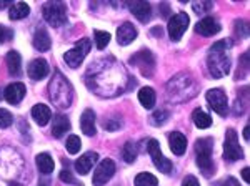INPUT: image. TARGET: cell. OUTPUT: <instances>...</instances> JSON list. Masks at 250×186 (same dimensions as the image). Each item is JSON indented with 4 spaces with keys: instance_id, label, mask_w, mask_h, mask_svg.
I'll return each instance as SVG.
<instances>
[{
    "instance_id": "obj_44",
    "label": "cell",
    "mask_w": 250,
    "mask_h": 186,
    "mask_svg": "<svg viewBox=\"0 0 250 186\" xmlns=\"http://www.w3.org/2000/svg\"><path fill=\"white\" fill-rule=\"evenodd\" d=\"M154 35H160V37H162V28H154Z\"/></svg>"
},
{
    "instance_id": "obj_7",
    "label": "cell",
    "mask_w": 250,
    "mask_h": 186,
    "mask_svg": "<svg viewBox=\"0 0 250 186\" xmlns=\"http://www.w3.org/2000/svg\"><path fill=\"white\" fill-rule=\"evenodd\" d=\"M188 23H190V19H188V15L185 14V12L175 14L168 20V27H167L168 37H170L173 42H179V40L182 38V35L185 34V30H187Z\"/></svg>"
},
{
    "instance_id": "obj_12",
    "label": "cell",
    "mask_w": 250,
    "mask_h": 186,
    "mask_svg": "<svg viewBox=\"0 0 250 186\" xmlns=\"http://www.w3.org/2000/svg\"><path fill=\"white\" fill-rule=\"evenodd\" d=\"M25 92H27L25 85L20 83V82H15V83H10L9 87L5 88L3 96H5V100L10 105H19L23 100V96H25Z\"/></svg>"
},
{
    "instance_id": "obj_13",
    "label": "cell",
    "mask_w": 250,
    "mask_h": 186,
    "mask_svg": "<svg viewBox=\"0 0 250 186\" xmlns=\"http://www.w3.org/2000/svg\"><path fill=\"white\" fill-rule=\"evenodd\" d=\"M195 32L200 35H204V37H212V35H215L220 32V23L213 17H205L195 25Z\"/></svg>"
},
{
    "instance_id": "obj_24",
    "label": "cell",
    "mask_w": 250,
    "mask_h": 186,
    "mask_svg": "<svg viewBox=\"0 0 250 186\" xmlns=\"http://www.w3.org/2000/svg\"><path fill=\"white\" fill-rule=\"evenodd\" d=\"M139 102L142 103V107H145L147 110L155 107V92L150 87H144L139 92Z\"/></svg>"
},
{
    "instance_id": "obj_23",
    "label": "cell",
    "mask_w": 250,
    "mask_h": 186,
    "mask_svg": "<svg viewBox=\"0 0 250 186\" xmlns=\"http://www.w3.org/2000/svg\"><path fill=\"white\" fill-rule=\"evenodd\" d=\"M50 45H52V40H50V37H48L47 30L39 28L34 35V47L37 48L39 52H47L48 48H50Z\"/></svg>"
},
{
    "instance_id": "obj_39",
    "label": "cell",
    "mask_w": 250,
    "mask_h": 186,
    "mask_svg": "<svg viewBox=\"0 0 250 186\" xmlns=\"http://www.w3.org/2000/svg\"><path fill=\"white\" fill-rule=\"evenodd\" d=\"M60 180H62L63 183H70V185H74V183H75L74 176H72V173L68 171V169H63V171L60 173Z\"/></svg>"
},
{
    "instance_id": "obj_40",
    "label": "cell",
    "mask_w": 250,
    "mask_h": 186,
    "mask_svg": "<svg viewBox=\"0 0 250 186\" xmlns=\"http://www.w3.org/2000/svg\"><path fill=\"white\" fill-rule=\"evenodd\" d=\"M122 127V121L120 120H117L115 123H112V120H107V121H104V128H105V130H117V128H120Z\"/></svg>"
},
{
    "instance_id": "obj_25",
    "label": "cell",
    "mask_w": 250,
    "mask_h": 186,
    "mask_svg": "<svg viewBox=\"0 0 250 186\" xmlns=\"http://www.w3.org/2000/svg\"><path fill=\"white\" fill-rule=\"evenodd\" d=\"M37 168L43 175H50V173L54 171L55 163L48 153H40V155H37Z\"/></svg>"
},
{
    "instance_id": "obj_3",
    "label": "cell",
    "mask_w": 250,
    "mask_h": 186,
    "mask_svg": "<svg viewBox=\"0 0 250 186\" xmlns=\"http://www.w3.org/2000/svg\"><path fill=\"white\" fill-rule=\"evenodd\" d=\"M72 93L74 92H72L70 83L57 72L54 78H52L50 85H48L50 102L54 105H57L59 108H68V105L72 103Z\"/></svg>"
},
{
    "instance_id": "obj_11",
    "label": "cell",
    "mask_w": 250,
    "mask_h": 186,
    "mask_svg": "<svg viewBox=\"0 0 250 186\" xmlns=\"http://www.w3.org/2000/svg\"><path fill=\"white\" fill-rule=\"evenodd\" d=\"M114 173H115V163H114V161L108 160V158L102 160L99 167H97V169L94 171V180H92V183H94V186H104L107 181L112 180Z\"/></svg>"
},
{
    "instance_id": "obj_43",
    "label": "cell",
    "mask_w": 250,
    "mask_h": 186,
    "mask_svg": "<svg viewBox=\"0 0 250 186\" xmlns=\"http://www.w3.org/2000/svg\"><path fill=\"white\" fill-rule=\"evenodd\" d=\"M249 173H250V169H249V168H244V169H242V178H244V180L247 181V183H249V181H250V176H249Z\"/></svg>"
},
{
    "instance_id": "obj_4",
    "label": "cell",
    "mask_w": 250,
    "mask_h": 186,
    "mask_svg": "<svg viewBox=\"0 0 250 186\" xmlns=\"http://www.w3.org/2000/svg\"><path fill=\"white\" fill-rule=\"evenodd\" d=\"M43 19L50 23L52 27H62L67 23V7L62 2H47L42 7Z\"/></svg>"
},
{
    "instance_id": "obj_18",
    "label": "cell",
    "mask_w": 250,
    "mask_h": 186,
    "mask_svg": "<svg viewBox=\"0 0 250 186\" xmlns=\"http://www.w3.org/2000/svg\"><path fill=\"white\" fill-rule=\"evenodd\" d=\"M168 145H170V149L173 151V155H184L185 149H187V138L184 136V133L180 131H173L168 136Z\"/></svg>"
},
{
    "instance_id": "obj_19",
    "label": "cell",
    "mask_w": 250,
    "mask_h": 186,
    "mask_svg": "<svg viewBox=\"0 0 250 186\" xmlns=\"http://www.w3.org/2000/svg\"><path fill=\"white\" fill-rule=\"evenodd\" d=\"M80 128H82V131L85 133L87 136H94L95 135V113L94 110H85L82 113V116H80Z\"/></svg>"
},
{
    "instance_id": "obj_41",
    "label": "cell",
    "mask_w": 250,
    "mask_h": 186,
    "mask_svg": "<svg viewBox=\"0 0 250 186\" xmlns=\"http://www.w3.org/2000/svg\"><path fill=\"white\" fill-rule=\"evenodd\" d=\"M182 186H199V181H197V178H195V176L188 175V176H185V178H184Z\"/></svg>"
},
{
    "instance_id": "obj_37",
    "label": "cell",
    "mask_w": 250,
    "mask_h": 186,
    "mask_svg": "<svg viewBox=\"0 0 250 186\" xmlns=\"http://www.w3.org/2000/svg\"><path fill=\"white\" fill-rule=\"evenodd\" d=\"M235 34L237 37L244 38L245 35H247V23L244 22V20H237L235 22Z\"/></svg>"
},
{
    "instance_id": "obj_35",
    "label": "cell",
    "mask_w": 250,
    "mask_h": 186,
    "mask_svg": "<svg viewBox=\"0 0 250 186\" xmlns=\"http://www.w3.org/2000/svg\"><path fill=\"white\" fill-rule=\"evenodd\" d=\"M14 123V116L5 108H0V128H9Z\"/></svg>"
},
{
    "instance_id": "obj_27",
    "label": "cell",
    "mask_w": 250,
    "mask_h": 186,
    "mask_svg": "<svg viewBox=\"0 0 250 186\" xmlns=\"http://www.w3.org/2000/svg\"><path fill=\"white\" fill-rule=\"evenodd\" d=\"M29 14H30V7L23 2H19V3H14V5H12V9L9 12V17L12 20H20V19H25Z\"/></svg>"
},
{
    "instance_id": "obj_15",
    "label": "cell",
    "mask_w": 250,
    "mask_h": 186,
    "mask_svg": "<svg viewBox=\"0 0 250 186\" xmlns=\"http://www.w3.org/2000/svg\"><path fill=\"white\" fill-rule=\"evenodd\" d=\"M97 160H99V155H97L95 151L83 153V155L75 161V169H77V173H80V175H87V173H90V169L95 165Z\"/></svg>"
},
{
    "instance_id": "obj_6",
    "label": "cell",
    "mask_w": 250,
    "mask_h": 186,
    "mask_svg": "<svg viewBox=\"0 0 250 186\" xmlns=\"http://www.w3.org/2000/svg\"><path fill=\"white\" fill-rule=\"evenodd\" d=\"M224 158L227 161H239L244 158V151H242L239 145V136H237L235 130H232V128H229L227 135H225Z\"/></svg>"
},
{
    "instance_id": "obj_30",
    "label": "cell",
    "mask_w": 250,
    "mask_h": 186,
    "mask_svg": "<svg viewBox=\"0 0 250 186\" xmlns=\"http://www.w3.org/2000/svg\"><path fill=\"white\" fill-rule=\"evenodd\" d=\"M135 186H159V181L150 173H140L135 176Z\"/></svg>"
},
{
    "instance_id": "obj_1",
    "label": "cell",
    "mask_w": 250,
    "mask_h": 186,
    "mask_svg": "<svg viewBox=\"0 0 250 186\" xmlns=\"http://www.w3.org/2000/svg\"><path fill=\"white\" fill-rule=\"evenodd\" d=\"M232 48L230 40H220V42L213 43L210 48V55H208L207 65L208 72L215 78H222L230 72V56H229V50Z\"/></svg>"
},
{
    "instance_id": "obj_21",
    "label": "cell",
    "mask_w": 250,
    "mask_h": 186,
    "mask_svg": "<svg viewBox=\"0 0 250 186\" xmlns=\"http://www.w3.org/2000/svg\"><path fill=\"white\" fill-rule=\"evenodd\" d=\"M68 130H70V121H68L67 116L55 115L54 125H52V135H54L55 138H62Z\"/></svg>"
},
{
    "instance_id": "obj_26",
    "label": "cell",
    "mask_w": 250,
    "mask_h": 186,
    "mask_svg": "<svg viewBox=\"0 0 250 186\" xmlns=\"http://www.w3.org/2000/svg\"><path fill=\"white\" fill-rule=\"evenodd\" d=\"M192 120H193V123H195V127L200 128V130H205V128H208L212 125L210 115H207V113L204 110H200V108L192 113Z\"/></svg>"
},
{
    "instance_id": "obj_22",
    "label": "cell",
    "mask_w": 250,
    "mask_h": 186,
    "mask_svg": "<svg viewBox=\"0 0 250 186\" xmlns=\"http://www.w3.org/2000/svg\"><path fill=\"white\" fill-rule=\"evenodd\" d=\"M7 68H9V74L14 75V76H19L22 74V58H20L19 52L15 50H10L7 54Z\"/></svg>"
},
{
    "instance_id": "obj_32",
    "label": "cell",
    "mask_w": 250,
    "mask_h": 186,
    "mask_svg": "<svg viewBox=\"0 0 250 186\" xmlns=\"http://www.w3.org/2000/svg\"><path fill=\"white\" fill-rule=\"evenodd\" d=\"M65 148H67V151L70 153V155H77V153L80 151V148H82V141H80L79 136L70 135V136L67 138Z\"/></svg>"
},
{
    "instance_id": "obj_17",
    "label": "cell",
    "mask_w": 250,
    "mask_h": 186,
    "mask_svg": "<svg viewBox=\"0 0 250 186\" xmlns=\"http://www.w3.org/2000/svg\"><path fill=\"white\" fill-rule=\"evenodd\" d=\"M48 75V63L43 58H35L29 65V76L32 80H42Z\"/></svg>"
},
{
    "instance_id": "obj_20",
    "label": "cell",
    "mask_w": 250,
    "mask_h": 186,
    "mask_svg": "<svg viewBox=\"0 0 250 186\" xmlns=\"http://www.w3.org/2000/svg\"><path fill=\"white\" fill-rule=\"evenodd\" d=\"M32 116H34V120L37 121L40 127H45V125L52 118V112H50V108H48L47 105L39 103V105H35V107L32 108Z\"/></svg>"
},
{
    "instance_id": "obj_14",
    "label": "cell",
    "mask_w": 250,
    "mask_h": 186,
    "mask_svg": "<svg viewBox=\"0 0 250 186\" xmlns=\"http://www.w3.org/2000/svg\"><path fill=\"white\" fill-rule=\"evenodd\" d=\"M135 38H137V28L132 23L125 22L117 30V42H119V45H128Z\"/></svg>"
},
{
    "instance_id": "obj_8",
    "label": "cell",
    "mask_w": 250,
    "mask_h": 186,
    "mask_svg": "<svg viewBox=\"0 0 250 186\" xmlns=\"http://www.w3.org/2000/svg\"><path fill=\"white\" fill-rule=\"evenodd\" d=\"M147 149L148 153H150L152 160H154V165L155 168L159 169L160 173H165V175H168V173L172 171V161L167 160L165 156L162 155V151H160V145L157 140H148L147 143Z\"/></svg>"
},
{
    "instance_id": "obj_28",
    "label": "cell",
    "mask_w": 250,
    "mask_h": 186,
    "mask_svg": "<svg viewBox=\"0 0 250 186\" xmlns=\"http://www.w3.org/2000/svg\"><path fill=\"white\" fill-rule=\"evenodd\" d=\"M197 165L202 169L204 176H210L213 173V161L212 155H197Z\"/></svg>"
},
{
    "instance_id": "obj_45",
    "label": "cell",
    "mask_w": 250,
    "mask_h": 186,
    "mask_svg": "<svg viewBox=\"0 0 250 186\" xmlns=\"http://www.w3.org/2000/svg\"><path fill=\"white\" fill-rule=\"evenodd\" d=\"M244 138H245V140H249V127H245V128H244Z\"/></svg>"
},
{
    "instance_id": "obj_29",
    "label": "cell",
    "mask_w": 250,
    "mask_h": 186,
    "mask_svg": "<svg viewBox=\"0 0 250 186\" xmlns=\"http://www.w3.org/2000/svg\"><path fill=\"white\" fill-rule=\"evenodd\" d=\"M213 140L212 138H200L195 141V151L197 155H212Z\"/></svg>"
},
{
    "instance_id": "obj_42",
    "label": "cell",
    "mask_w": 250,
    "mask_h": 186,
    "mask_svg": "<svg viewBox=\"0 0 250 186\" xmlns=\"http://www.w3.org/2000/svg\"><path fill=\"white\" fill-rule=\"evenodd\" d=\"M219 186H240V183L235 180V178L229 176V178H225V180L222 181V183H219Z\"/></svg>"
},
{
    "instance_id": "obj_38",
    "label": "cell",
    "mask_w": 250,
    "mask_h": 186,
    "mask_svg": "<svg viewBox=\"0 0 250 186\" xmlns=\"http://www.w3.org/2000/svg\"><path fill=\"white\" fill-rule=\"evenodd\" d=\"M12 30H9L7 27H3V25H0V43H3V42H7V40H10L12 38Z\"/></svg>"
},
{
    "instance_id": "obj_36",
    "label": "cell",
    "mask_w": 250,
    "mask_h": 186,
    "mask_svg": "<svg viewBox=\"0 0 250 186\" xmlns=\"http://www.w3.org/2000/svg\"><path fill=\"white\" fill-rule=\"evenodd\" d=\"M192 9L195 14H205L207 10H210L212 9V2H195V3H192Z\"/></svg>"
},
{
    "instance_id": "obj_34",
    "label": "cell",
    "mask_w": 250,
    "mask_h": 186,
    "mask_svg": "<svg viewBox=\"0 0 250 186\" xmlns=\"http://www.w3.org/2000/svg\"><path fill=\"white\" fill-rule=\"evenodd\" d=\"M152 125H155V127H160V125H164L165 121L168 120V112L167 110H157L154 115H152Z\"/></svg>"
},
{
    "instance_id": "obj_9",
    "label": "cell",
    "mask_w": 250,
    "mask_h": 186,
    "mask_svg": "<svg viewBox=\"0 0 250 186\" xmlns=\"http://www.w3.org/2000/svg\"><path fill=\"white\" fill-rule=\"evenodd\" d=\"M207 102L210 108L220 116H225L229 113V98L220 88H213V90L207 92Z\"/></svg>"
},
{
    "instance_id": "obj_33",
    "label": "cell",
    "mask_w": 250,
    "mask_h": 186,
    "mask_svg": "<svg viewBox=\"0 0 250 186\" xmlns=\"http://www.w3.org/2000/svg\"><path fill=\"white\" fill-rule=\"evenodd\" d=\"M94 35H95L97 48H99V50H104V48L108 45V42H110V34H108V32H102V30H95Z\"/></svg>"
},
{
    "instance_id": "obj_31",
    "label": "cell",
    "mask_w": 250,
    "mask_h": 186,
    "mask_svg": "<svg viewBox=\"0 0 250 186\" xmlns=\"http://www.w3.org/2000/svg\"><path fill=\"white\" fill-rule=\"evenodd\" d=\"M122 156H124V160L127 161V163H134V161L137 160V147L132 143V141H127V143L124 145Z\"/></svg>"
},
{
    "instance_id": "obj_2",
    "label": "cell",
    "mask_w": 250,
    "mask_h": 186,
    "mask_svg": "<svg viewBox=\"0 0 250 186\" xmlns=\"http://www.w3.org/2000/svg\"><path fill=\"white\" fill-rule=\"evenodd\" d=\"M195 93H197V83L188 74L175 75L167 83V96L173 103L187 102V100L195 96Z\"/></svg>"
},
{
    "instance_id": "obj_5",
    "label": "cell",
    "mask_w": 250,
    "mask_h": 186,
    "mask_svg": "<svg viewBox=\"0 0 250 186\" xmlns=\"http://www.w3.org/2000/svg\"><path fill=\"white\" fill-rule=\"evenodd\" d=\"M90 47H92V43H90V40H88V38L79 40V42L75 43V47L72 48V50H68L67 54L63 55V60L67 62L68 67L77 68V67H80V63L83 62V58L87 56L88 52H90Z\"/></svg>"
},
{
    "instance_id": "obj_46",
    "label": "cell",
    "mask_w": 250,
    "mask_h": 186,
    "mask_svg": "<svg viewBox=\"0 0 250 186\" xmlns=\"http://www.w3.org/2000/svg\"><path fill=\"white\" fill-rule=\"evenodd\" d=\"M9 5V2H0V9H3V7Z\"/></svg>"
},
{
    "instance_id": "obj_10",
    "label": "cell",
    "mask_w": 250,
    "mask_h": 186,
    "mask_svg": "<svg viewBox=\"0 0 250 186\" xmlns=\"http://www.w3.org/2000/svg\"><path fill=\"white\" fill-rule=\"evenodd\" d=\"M130 63L139 68L144 76H150L152 74H154L155 58H154V55H152V52H148V50L139 52V54H135L130 58Z\"/></svg>"
},
{
    "instance_id": "obj_16",
    "label": "cell",
    "mask_w": 250,
    "mask_h": 186,
    "mask_svg": "<svg viewBox=\"0 0 250 186\" xmlns=\"http://www.w3.org/2000/svg\"><path fill=\"white\" fill-rule=\"evenodd\" d=\"M128 9L142 23H147L152 17V7L147 2H132L128 3Z\"/></svg>"
}]
</instances>
